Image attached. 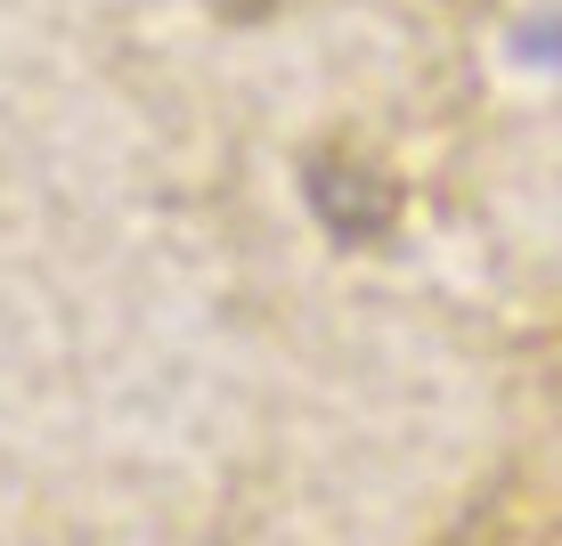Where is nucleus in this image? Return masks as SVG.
Segmentation results:
<instances>
[{
    "instance_id": "1",
    "label": "nucleus",
    "mask_w": 562,
    "mask_h": 546,
    "mask_svg": "<svg viewBox=\"0 0 562 546\" xmlns=\"http://www.w3.org/2000/svg\"><path fill=\"white\" fill-rule=\"evenodd\" d=\"M310 204H318L326 229H342V237H375V229H392L400 197L375 180V171H351V164H310Z\"/></svg>"
}]
</instances>
